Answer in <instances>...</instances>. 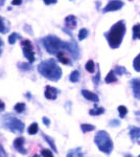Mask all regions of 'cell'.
Returning a JSON list of instances; mask_svg holds the SVG:
<instances>
[{
	"mask_svg": "<svg viewBox=\"0 0 140 157\" xmlns=\"http://www.w3.org/2000/svg\"><path fill=\"white\" fill-rule=\"evenodd\" d=\"M39 71L43 77L47 78L50 81L60 80L61 76H62V70L54 60H48L41 63L39 66Z\"/></svg>",
	"mask_w": 140,
	"mask_h": 157,
	"instance_id": "6da1fadb",
	"label": "cell"
},
{
	"mask_svg": "<svg viewBox=\"0 0 140 157\" xmlns=\"http://www.w3.org/2000/svg\"><path fill=\"white\" fill-rule=\"evenodd\" d=\"M126 33V25L124 21L117 22L108 34V42L112 48H117L120 45Z\"/></svg>",
	"mask_w": 140,
	"mask_h": 157,
	"instance_id": "7a4b0ae2",
	"label": "cell"
},
{
	"mask_svg": "<svg viewBox=\"0 0 140 157\" xmlns=\"http://www.w3.org/2000/svg\"><path fill=\"white\" fill-rule=\"evenodd\" d=\"M94 143L96 145V147L99 149V151L107 154V155L111 154L112 151H113V141H112L110 135L108 134V132H106V131L101 130L95 134Z\"/></svg>",
	"mask_w": 140,
	"mask_h": 157,
	"instance_id": "3957f363",
	"label": "cell"
},
{
	"mask_svg": "<svg viewBox=\"0 0 140 157\" xmlns=\"http://www.w3.org/2000/svg\"><path fill=\"white\" fill-rule=\"evenodd\" d=\"M2 125L8 131L16 133V134H21L24 131V124L20 120H18L16 116L12 115V114H6L5 116H3Z\"/></svg>",
	"mask_w": 140,
	"mask_h": 157,
	"instance_id": "277c9868",
	"label": "cell"
},
{
	"mask_svg": "<svg viewBox=\"0 0 140 157\" xmlns=\"http://www.w3.org/2000/svg\"><path fill=\"white\" fill-rule=\"evenodd\" d=\"M21 45H22V49H23V54L26 57V59L29 61L31 63H33L35 61V52L33 50V46L31 44V41H27L24 40L23 42H21Z\"/></svg>",
	"mask_w": 140,
	"mask_h": 157,
	"instance_id": "5b68a950",
	"label": "cell"
},
{
	"mask_svg": "<svg viewBox=\"0 0 140 157\" xmlns=\"http://www.w3.org/2000/svg\"><path fill=\"white\" fill-rule=\"evenodd\" d=\"M24 141H25L24 137L19 136V137H17V138L15 139L14 144H13L15 149H16L17 151L19 152V153L22 154V155H26V154H27L26 149L24 148Z\"/></svg>",
	"mask_w": 140,
	"mask_h": 157,
	"instance_id": "8992f818",
	"label": "cell"
},
{
	"mask_svg": "<svg viewBox=\"0 0 140 157\" xmlns=\"http://www.w3.org/2000/svg\"><path fill=\"white\" fill-rule=\"evenodd\" d=\"M124 6V2L120 0H112L108 3V5L104 8V13L113 12V10H118Z\"/></svg>",
	"mask_w": 140,
	"mask_h": 157,
	"instance_id": "52a82bcc",
	"label": "cell"
},
{
	"mask_svg": "<svg viewBox=\"0 0 140 157\" xmlns=\"http://www.w3.org/2000/svg\"><path fill=\"white\" fill-rule=\"evenodd\" d=\"M45 97L48 99H56L57 95H58V90L56 88L51 86H46V90H45Z\"/></svg>",
	"mask_w": 140,
	"mask_h": 157,
	"instance_id": "ba28073f",
	"label": "cell"
},
{
	"mask_svg": "<svg viewBox=\"0 0 140 157\" xmlns=\"http://www.w3.org/2000/svg\"><path fill=\"white\" fill-rule=\"evenodd\" d=\"M82 94H83V96H84L86 99H88V101L94 102V103H96V102L99 101L97 94H95V93L91 92V91H89V90H85V89L84 90H82Z\"/></svg>",
	"mask_w": 140,
	"mask_h": 157,
	"instance_id": "9c48e42d",
	"label": "cell"
},
{
	"mask_svg": "<svg viewBox=\"0 0 140 157\" xmlns=\"http://www.w3.org/2000/svg\"><path fill=\"white\" fill-rule=\"evenodd\" d=\"M132 88H133V92H134L135 97L140 99V80L132 81Z\"/></svg>",
	"mask_w": 140,
	"mask_h": 157,
	"instance_id": "30bf717a",
	"label": "cell"
},
{
	"mask_svg": "<svg viewBox=\"0 0 140 157\" xmlns=\"http://www.w3.org/2000/svg\"><path fill=\"white\" fill-rule=\"evenodd\" d=\"M66 157H84V154L82 152L80 148H75V149H72L67 153Z\"/></svg>",
	"mask_w": 140,
	"mask_h": 157,
	"instance_id": "8fae6325",
	"label": "cell"
},
{
	"mask_svg": "<svg viewBox=\"0 0 140 157\" xmlns=\"http://www.w3.org/2000/svg\"><path fill=\"white\" fill-rule=\"evenodd\" d=\"M42 137H43V138L45 139L46 143L50 146V148H51V149L54 150L56 153H58V149H57V146H56V144H54V138H51V137H49L48 135H46V134H42Z\"/></svg>",
	"mask_w": 140,
	"mask_h": 157,
	"instance_id": "7c38bea8",
	"label": "cell"
},
{
	"mask_svg": "<svg viewBox=\"0 0 140 157\" xmlns=\"http://www.w3.org/2000/svg\"><path fill=\"white\" fill-rule=\"evenodd\" d=\"M130 137L132 138V141H136L140 137V129L136 128V127H132L130 130Z\"/></svg>",
	"mask_w": 140,
	"mask_h": 157,
	"instance_id": "4fadbf2b",
	"label": "cell"
},
{
	"mask_svg": "<svg viewBox=\"0 0 140 157\" xmlns=\"http://www.w3.org/2000/svg\"><path fill=\"white\" fill-rule=\"evenodd\" d=\"M28 133L31 135H35L37 134V132L39 131V125L37 124V123H33V124L31 125V126L28 127Z\"/></svg>",
	"mask_w": 140,
	"mask_h": 157,
	"instance_id": "5bb4252c",
	"label": "cell"
},
{
	"mask_svg": "<svg viewBox=\"0 0 140 157\" xmlns=\"http://www.w3.org/2000/svg\"><path fill=\"white\" fill-rule=\"evenodd\" d=\"M80 128H82L83 133L91 132V131L95 130V126H93V125H89V124H82L80 125Z\"/></svg>",
	"mask_w": 140,
	"mask_h": 157,
	"instance_id": "9a60e30c",
	"label": "cell"
},
{
	"mask_svg": "<svg viewBox=\"0 0 140 157\" xmlns=\"http://www.w3.org/2000/svg\"><path fill=\"white\" fill-rule=\"evenodd\" d=\"M116 77H115V71L114 70H111L109 73H108V76L106 77V83H114L116 82Z\"/></svg>",
	"mask_w": 140,
	"mask_h": 157,
	"instance_id": "2e32d148",
	"label": "cell"
},
{
	"mask_svg": "<svg viewBox=\"0 0 140 157\" xmlns=\"http://www.w3.org/2000/svg\"><path fill=\"white\" fill-rule=\"evenodd\" d=\"M65 21H66L67 26H69V27H75L76 20H75V17H74V16H68Z\"/></svg>",
	"mask_w": 140,
	"mask_h": 157,
	"instance_id": "e0dca14e",
	"label": "cell"
},
{
	"mask_svg": "<svg viewBox=\"0 0 140 157\" xmlns=\"http://www.w3.org/2000/svg\"><path fill=\"white\" fill-rule=\"evenodd\" d=\"M58 59L62 64H69V59L64 55L63 52H58Z\"/></svg>",
	"mask_w": 140,
	"mask_h": 157,
	"instance_id": "ac0fdd59",
	"label": "cell"
},
{
	"mask_svg": "<svg viewBox=\"0 0 140 157\" xmlns=\"http://www.w3.org/2000/svg\"><path fill=\"white\" fill-rule=\"evenodd\" d=\"M69 80L71 81L72 83H76V82H78V80H80V73H78L77 70L72 71L71 75H70Z\"/></svg>",
	"mask_w": 140,
	"mask_h": 157,
	"instance_id": "d6986e66",
	"label": "cell"
},
{
	"mask_svg": "<svg viewBox=\"0 0 140 157\" xmlns=\"http://www.w3.org/2000/svg\"><path fill=\"white\" fill-rule=\"evenodd\" d=\"M94 69H95V65H94V62L92 60H89L88 62L86 63V70L88 73H94Z\"/></svg>",
	"mask_w": 140,
	"mask_h": 157,
	"instance_id": "ffe728a7",
	"label": "cell"
},
{
	"mask_svg": "<svg viewBox=\"0 0 140 157\" xmlns=\"http://www.w3.org/2000/svg\"><path fill=\"white\" fill-rule=\"evenodd\" d=\"M104 112H105V109L104 108H95V109H92V110H90V115H94V116H96V115H101V114H103Z\"/></svg>",
	"mask_w": 140,
	"mask_h": 157,
	"instance_id": "44dd1931",
	"label": "cell"
},
{
	"mask_svg": "<svg viewBox=\"0 0 140 157\" xmlns=\"http://www.w3.org/2000/svg\"><path fill=\"white\" fill-rule=\"evenodd\" d=\"M133 34H134V39H140V24H136L133 27Z\"/></svg>",
	"mask_w": 140,
	"mask_h": 157,
	"instance_id": "7402d4cb",
	"label": "cell"
},
{
	"mask_svg": "<svg viewBox=\"0 0 140 157\" xmlns=\"http://www.w3.org/2000/svg\"><path fill=\"white\" fill-rule=\"evenodd\" d=\"M14 109H15V111L18 112V113H22V112L24 111V109H25V104L24 103L16 104L15 107H14Z\"/></svg>",
	"mask_w": 140,
	"mask_h": 157,
	"instance_id": "603a6c76",
	"label": "cell"
},
{
	"mask_svg": "<svg viewBox=\"0 0 140 157\" xmlns=\"http://www.w3.org/2000/svg\"><path fill=\"white\" fill-rule=\"evenodd\" d=\"M118 112H119V117L124 118L127 115V113H128V109H127L126 106H119L118 107Z\"/></svg>",
	"mask_w": 140,
	"mask_h": 157,
	"instance_id": "cb8c5ba5",
	"label": "cell"
},
{
	"mask_svg": "<svg viewBox=\"0 0 140 157\" xmlns=\"http://www.w3.org/2000/svg\"><path fill=\"white\" fill-rule=\"evenodd\" d=\"M133 66H134L135 70L140 73V54L136 57V58H135L134 62H133Z\"/></svg>",
	"mask_w": 140,
	"mask_h": 157,
	"instance_id": "d4e9b609",
	"label": "cell"
},
{
	"mask_svg": "<svg viewBox=\"0 0 140 157\" xmlns=\"http://www.w3.org/2000/svg\"><path fill=\"white\" fill-rule=\"evenodd\" d=\"M87 36H88V31L86 28H82L80 31V33H78V40L82 41L85 38H87Z\"/></svg>",
	"mask_w": 140,
	"mask_h": 157,
	"instance_id": "484cf974",
	"label": "cell"
},
{
	"mask_svg": "<svg viewBox=\"0 0 140 157\" xmlns=\"http://www.w3.org/2000/svg\"><path fill=\"white\" fill-rule=\"evenodd\" d=\"M41 155L42 157H54V154L50 150L48 149H43L41 151Z\"/></svg>",
	"mask_w": 140,
	"mask_h": 157,
	"instance_id": "4316f807",
	"label": "cell"
},
{
	"mask_svg": "<svg viewBox=\"0 0 140 157\" xmlns=\"http://www.w3.org/2000/svg\"><path fill=\"white\" fill-rule=\"evenodd\" d=\"M115 73L117 75H122V73H127V70L124 68V67H120V66H117L115 69Z\"/></svg>",
	"mask_w": 140,
	"mask_h": 157,
	"instance_id": "83f0119b",
	"label": "cell"
},
{
	"mask_svg": "<svg viewBox=\"0 0 140 157\" xmlns=\"http://www.w3.org/2000/svg\"><path fill=\"white\" fill-rule=\"evenodd\" d=\"M0 157H7V154H6L5 150H4V148L2 147L1 145H0Z\"/></svg>",
	"mask_w": 140,
	"mask_h": 157,
	"instance_id": "f1b7e54d",
	"label": "cell"
},
{
	"mask_svg": "<svg viewBox=\"0 0 140 157\" xmlns=\"http://www.w3.org/2000/svg\"><path fill=\"white\" fill-rule=\"evenodd\" d=\"M16 38H18V36L16 35V34H12V36L10 37V44H14L15 43V41H16Z\"/></svg>",
	"mask_w": 140,
	"mask_h": 157,
	"instance_id": "f546056e",
	"label": "cell"
},
{
	"mask_svg": "<svg viewBox=\"0 0 140 157\" xmlns=\"http://www.w3.org/2000/svg\"><path fill=\"white\" fill-rule=\"evenodd\" d=\"M42 122H43V124L45 125V126H50V120H49V118L48 117H45V116H44L43 118H42Z\"/></svg>",
	"mask_w": 140,
	"mask_h": 157,
	"instance_id": "4dcf8cb0",
	"label": "cell"
},
{
	"mask_svg": "<svg viewBox=\"0 0 140 157\" xmlns=\"http://www.w3.org/2000/svg\"><path fill=\"white\" fill-rule=\"evenodd\" d=\"M21 3H22V0H13L12 1L13 5H20Z\"/></svg>",
	"mask_w": 140,
	"mask_h": 157,
	"instance_id": "1f68e13d",
	"label": "cell"
},
{
	"mask_svg": "<svg viewBox=\"0 0 140 157\" xmlns=\"http://www.w3.org/2000/svg\"><path fill=\"white\" fill-rule=\"evenodd\" d=\"M3 31H4V25H3V22H2L1 18H0V33H2Z\"/></svg>",
	"mask_w": 140,
	"mask_h": 157,
	"instance_id": "d6a6232c",
	"label": "cell"
},
{
	"mask_svg": "<svg viewBox=\"0 0 140 157\" xmlns=\"http://www.w3.org/2000/svg\"><path fill=\"white\" fill-rule=\"evenodd\" d=\"M44 2H45L46 4H50V3H56L57 0H44Z\"/></svg>",
	"mask_w": 140,
	"mask_h": 157,
	"instance_id": "836d02e7",
	"label": "cell"
},
{
	"mask_svg": "<svg viewBox=\"0 0 140 157\" xmlns=\"http://www.w3.org/2000/svg\"><path fill=\"white\" fill-rule=\"evenodd\" d=\"M110 125H111V126L112 125H116V127H117L119 126V122H118V120H112V122L110 123Z\"/></svg>",
	"mask_w": 140,
	"mask_h": 157,
	"instance_id": "e575fe53",
	"label": "cell"
},
{
	"mask_svg": "<svg viewBox=\"0 0 140 157\" xmlns=\"http://www.w3.org/2000/svg\"><path fill=\"white\" fill-rule=\"evenodd\" d=\"M4 107H5V105H4V103H3V102L0 101V110H3V109H4Z\"/></svg>",
	"mask_w": 140,
	"mask_h": 157,
	"instance_id": "d590c367",
	"label": "cell"
},
{
	"mask_svg": "<svg viewBox=\"0 0 140 157\" xmlns=\"http://www.w3.org/2000/svg\"><path fill=\"white\" fill-rule=\"evenodd\" d=\"M34 157H41L39 155V154H35V155H34Z\"/></svg>",
	"mask_w": 140,
	"mask_h": 157,
	"instance_id": "8d00e7d4",
	"label": "cell"
},
{
	"mask_svg": "<svg viewBox=\"0 0 140 157\" xmlns=\"http://www.w3.org/2000/svg\"><path fill=\"white\" fill-rule=\"evenodd\" d=\"M0 3L3 4V3H4V0H0Z\"/></svg>",
	"mask_w": 140,
	"mask_h": 157,
	"instance_id": "74e56055",
	"label": "cell"
},
{
	"mask_svg": "<svg viewBox=\"0 0 140 157\" xmlns=\"http://www.w3.org/2000/svg\"><path fill=\"white\" fill-rule=\"evenodd\" d=\"M0 46H1V40H0Z\"/></svg>",
	"mask_w": 140,
	"mask_h": 157,
	"instance_id": "f35d334b",
	"label": "cell"
},
{
	"mask_svg": "<svg viewBox=\"0 0 140 157\" xmlns=\"http://www.w3.org/2000/svg\"><path fill=\"white\" fill-rule=\"evenodd\" d=\"M138 157H140V155H139V156H138Z\"/></svg>",
	"mask_w": 140,
	"mask_h": 157,
	"instance_id": "ab89813d",
	"label": "cell"
}]
</instances>
